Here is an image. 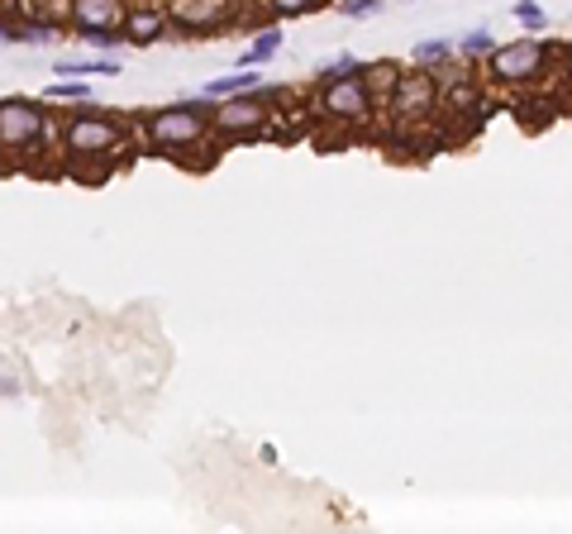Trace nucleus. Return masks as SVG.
<instances>
[{"mask_svg": "<svg viewBox=\"0 0 572 534\" xmlns=\"http://www.w3.org/2000/svg\"><path fill=\"white\" fill-rule=\"evenodd\" d=\"M211 110L215 100H177V106H163L143 120V139L153 143L158 153H187L201 149L211 139Z\"/></svg>", "mask_w": 572, "mask_h": 534, "instance_id": "nucleus-1", "label": "nucleus"}, {"mask_svg": "<svg viewBox=\"0 0 572 534\" xmlns=\"http://www.w3.org/2000/svg\"><path fill=\"white\" fill-rule=\"evenodd\" d=\"M286 86H253L243 96H225V106L211 110V134L219 139H258L267 134L272 100H282Z\"/></svg>", "mask_w": 572, "mask_h": 534, "instance_id": "nucleus-2", "label": "nucleus"}, {"mask_svg": "<svg viewBox=\"0 0 572 534\" xmlns=\"http://www.w3.org/2000/svg\"><path fill=\"white\" fill-rule=\"evenodd\" d=\"M549 58H553V48L544 44V38L525 34V38H511V44H497L482 58V68L497 86H525V82H539V76L549 72Z\"/></svg>", "mask_w": 572, "mask_h": 534, "instance_id": "nucleus-3", "label": "nucleus"}, {"mask_svg": "<svg viewBox=\"0 0 572 534\" xmlns=\"http://www.w3.org/2000/svg\"><path fill=\"white\" fill-rule=\"evenodd\" d=\"M120 143H124V129L115 124L110 115H100V106L96 110L82 106L62 124V149H68V158H110Z\"/></svg>", "mask_w": 572, "mask_h": 534, "instance_id": "nucleus-4", "label": "nucleus"}, {"mask_svg": "<svg viewBox=\"0 0 572 534\" xmlns=\"http://www.w3.org/2000/svg\"><path fill=\"white\" fill-rule=\"evenodd\" d=\"M48 134V100L10 96L0 100V153H24Z\"/></svg>", "mask_w": 572, "mask_h": 534, "instance_id": "nucleus-5", "label": "nucleus"}, {"mask_svg": "<svg viewBox=\"0 0 572 534\" xmlns=\"http://www.w3.org/2000/svg\"><path fill=\"white\" fill-rule=\"evenodd\" d=\"M386 110H392L396 124H425L429 115L439 110V76L425 72V68L396 76L392 96H386Z\"/></svg>", "mask_w": 572, "mask_h": 534, "instance_id": "nucleus-6", "label": "nucleus"}, {"mask_svg": "<svg viewBox=\"0 0 572 534\" xmlns=\"http://www.w3.org/2000/svg\"><path fill=\"white\" fill-rule=\"evenodd\" d=\"M234 5H239V0H172V5H167V29H177L181 38L215 34L234 20Z\"/></svg>", "mask_w": 572, "mask_h": 534, "instance_id": "nucleus-7", "label": "nucleus"}, {"mask_svg": "<svg viewBox=\"0 0 572 534\" xmlns=\"http://www.w3.org/2000/svg\"><path fill=\"white\" fill-rule=\"evenodd\" d=\"M372 110V91L362 82V72L344 76V82L320 86V115L324 120H339V124H362Z\"/></svg>", "mask_w": 572, "mask_h": 534, "instance_id": "nucleus-8", "label": "nucleus"}, {"mask_svg": "<svg viewBox=\"0 0 572 534\" xmlns=\"http://www.w3.org/2000/svg\"><path fill=\"white\" fill-rule=\"evenodd\" d=\"M129 15L124 0H68V24L76 34H91V29H120Z\"/></svg>", "mask_w": 572, "mask_h": 534, "instance_id": "nucleus-9", "label": "nucleus"}, {"mask_svg": "<svg viewBox=\"0 0 572 534\" xmlns=\"http://www.w3.org/2000/svg\"><path fill=\"white\" fill-rule=\"evenodd\" d=\"M124 44H134V48H148V44H158V38H167V10L158 5H139V10H129L124 15Z\"/></svg>", "mask_w": 572, "mask_h": 534, "instance_id": "nucleus-10", "label": "nucleus"}, {"mask_svg": "<svg viewBox=\"0 0 572 534\" xmlns=\"http://www.w3.org/2000/svg\"><path fill=\"white\" fill-rule=\"evenodd\" d=\"M120 58H58V76H76V82H91V76H120Z\"/></svg>", "mask_w": 572, "mask_h": 534, "instance_id": "nucleus-11", "label": "nucleus"}, {"mask_svg": "<svg viewBox=\"0 0 572 534\" xmlns=\"http://www.w3.org/2000/svg\"><path fill=\"white\" fill-rule=\"evenodd\" d=\"M253 86H263V76H258L253 68H239V72H229V76H215V82H205L201 96H205V100H225V96H243V91H253Z\"/></svg>", "mask_w": 572, "mask_h": 534, "instance_id": "nucleus-12", "label": "nucleus"}, {"mask_svg": "<svg viewBox=\"0 0 572 534\" xmlns=\"http://www.w3.org/2000/svg\"><path fill=\"white\" fill-rule=\"evenodd\" d=\"M277 54H282V29L267 24V29H258V38L239 54V68H263V62H272Z\"/></svg>", "mask_w": 572, "mask_h": 534, "instance_id": "nucleus-13", "label": "nucleus"}, {"mask_svg": "<svg viewBox=\"0 0 572 534\" xmlns=\"http://www.w3.org/2000/svg\"><path fill=\"white\" fill-rule=\"evenodd\" d=\"M410 62L415 68H425V72H444L453 62V44L449 38H425V44L410 48Z\"/></svg>", "mask_w": 572, "mask_h": 534, "instance_id": "nucleus-14", "label": "nucleus"}, {"mask_svg": "<svg viewBox=\"0 0 572 534\" xmlns=\"http://www.w3.org/2000/svg\"><path fill=\"white\" fill-rule=\"evenodd\" d=\"M396 76H401V68L396 62H372V68H362V82H368V91H372V100L377 96H392V86H396Z\"/></svg>", "mask_w": 572, "mask_h": 534, "instance_id": "nucleus-15", "label": "nucleus"}, {"mask_svg": "<svg viewBox=\"0 0 572 534\" xmlns=\"http://www.w3.org/2000/svg\"><path fill=\"white\" fill-rule=\"evenodd\" d=\"M491 48H497V44H491V29H467V34L458 38V44H453V54L467 58V62H482V58L491 54Z\"/></svg>", "mask_w": 572, "mask_h": 534, "instance_id": "nucleus-16", "label": "nucleus"}, {"mask_svg": "<svg viewBox=\"0 0 572 534\" xmlns=\"http://www.w3.org/2000/svg\"><path fill=\"white\" fill-rule=\"evenodd\" d=\"M511 15H515V24H525L529 34H544V29H549V10H544L539 0H515Z\"/></svg>", "mask_w": 572, "mask_h": 534, "instance_id": "nucleus-17", "label": "nucleus"}, {"mask_svg": "<svg viewBox=\"0 0 572 534\" xmlns=\"http://www.w3.org/2000/svg\"><path fill=\"white\" fill-rule=\"evenodd\" d=\"M44 100H76V106H86V100H91V82H76V76H58V82L44 91Z\"/></svg>", "mask_w": 572, "mask_h": 534, "instance_id": "nucleus-18", "label": "nucleus"}, {"mask_svg": "<svg viewBox=\"0 0 572 534\" xmlns=\"http://www.w3.org/2000/svg\"><path fill=\"white\" fill-rule=\"evenodd\" d=\"M354 72H362V62H358V58H348V54H339V58L320 62L315 82H320V86H330V82H344V76H354Z\"/></svg>", "mask_w": 572, "mask_h": 534, "instance_id": "nucleus-19", "label": "nucleus"}, {"mask_svg": "<svg viewBox=\"0 0 572 534\" xmlns=\"http://www.w3.org/2000/svg\"><path fill=\"white\" fill-rule=\"evenodd\" d=\"M324 0H267V15L272 20H301L310 10H320Z\"/></svg>", "mask_w": 572, "mask_h": 534, "instance_id": "nucleus-20", "label": "nucleus"}, {"mask_svg": "<svg viewBox=\"0 0 572 534\" xmlns=\"http://www.w3.org/2000/svg\"><path fill=\"white\" fill-rule=\"evenodd\" d=\"M334 5H339L344 20H368V15L382 10V0H334Z\"/></svg>", "mask_w": 572, "mask_h": 534, "instance_id": "nucleus-21", "label": "nucleus"}, {"mask_svg": "<svg viewBox=\"0 0 572 534\" xmlns=\"http://www.w3.org/2000/svg\"><path fill=\"white\" fill-rule=\"evenodd\" d=\"M76 38H86L91 48L110 54V48H120V44H124V29H91V34H76Z\"/></svg>", "mask_w": 572, "mask_h": 534, "instance_id": "nucleus-22", "label": "nucleus"}, {"mask_svg": "<svg viewBox=\"0 0 572 534\" xmlns=\"http://www.w3.org/2000/svg\"><path fill=\"white\" fill-rule=\"evenodd\" d=\"M5 10H10V0H0V15H5Z\"/></svg>", "mask_w": 572, "mask_h": 534, "instance_id": "nucleus-23", "label": "nucleus"}]
</instances>
